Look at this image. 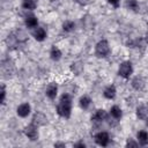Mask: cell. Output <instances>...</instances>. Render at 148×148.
<instances>
[{
    "instance_id": "4",
    "label": "cell",
    "mask_w": 148,
    "mask_h": 148,
    "mask_svg": "<svg viewBox=\"0 0 148 148\" xmlns=\"http://www.w3.org/2000/svg\"><path fill=\"white\" fill-rule=\"evenodd\" d=\"M95 141H96L97 145H99L102 147H105V146H108V143L110 141V136L106 132H99L95 135Z\"/></svg>"
},
{
    "instance_id": "24",
    "label": "cell",
    "mask_w": 148,
    "mask_h": 148,
    "mask_svg": "<svg viewBox=\"0 0 148 148\" xmlns=\"http://www.w3.org/2000/svg\"><path fill=\"white\" fill-rule=\"evenodd\" d=\"M5 97H6V89H5V86L1 84V98H0V102L2 104L5 103Z\"/></svg>"
},
{
    "instance_id": "11",
    "label": "cell",
    "mask_w": 148,
    "mask_h": 148,
    "mask_svg": "<svg viewBox=\"0 0 148 148\" xmlns=\"http://www.w3.org/2000/svg\"><path fill=\"white\" fill-rule=\"evenodd\" d=\"M132 87L134 89H136V90H142L143 87H145V81L142 80V77L136 76V77H134L132 80Z\"/></svg>"
},
{
    "instance_id": "29",
    "label": "cell",
    "mask_w": 148,
    "mask_h": 148,
    "mask_svg": "<svg viewBox=\"0 0 148 148\" xmlns=\"http://www.w3.org/2000/svg\"><path fill=\"white\" fill-rule=\"evenodd\" d=\"M147 125H148V120H147Z\"/></svg>"
},
{
    "instance_id": "22",
    "label": "cell",
    "mask_w": 148,
    "mask_h": 148,
    "mask_svg": "<svg viewBox=\"0 0 148 148\" xmlns=\"http://www.w3.org/2000/svg\"><path fill=\"white\" fill-rule=\"evenodd\" d=\"M126 6H127L130 9L134 10V12H138V10H139V3H138L136 0H127Z\"/></svg>"
},
{
    "instance_id": "23",
    "label": "cell",
    "mask_w": 148,
    "mask_h": 148,
    "mask_svg": "<svg viewBox=\"0 0 148 148\" xmlns=\"http://www.w3.org/2000/svg\"><path fill=\"white\" fill-rule=\"evenodd\" d=\"M71 68H72V71H73L76 75H79V74L81 73V71H82V65H81L80 62H73Z\"/></svg>"
},
{
    "instance_id": "13",
    "label": "cell",
    "mask_w": 148,
    "mask_h": 148,
    "mask_svg": "<svg viewBox=\"0 0 148 148\" xmlns=\"http://www.w3.org/2000/svg\"><path fill=\"white\" fill-rule=\"evenodd\" d=\"M106 118V112L104 110H97L95 112V114L91 117V120L92 121H102Z\"/></svg>"
},
{
    "instance_id": "20",
    "label": "cell",
    "mask_w": 148,
    "mask_h": 148,
    "mask_svg": "<svg viewBox=\"0 0 148 148\" xmlns=\"http://www.w3.org/2000/svg\"><path fill=\"white\" fill-rule=\"evenodd\" d=\"M90 103H91V99H90L88 96H82V97L80 98V106H81L83 110H87V109L89 108Z\"/></svg>"
},
{
    "instance_id": "15",
    "label": "cell",
    "mask_w": 148,
    "mask_h": 148,
    "mask_svg": "<svg viewBox=\"0 0 148 148\" xmlns=\"http://www.w3.org/2000/svg\"><path fill=\"white\" fill-rule=\"evenodd\" d=\"M138 140H139V143L140 145L146 146L148 143V133L146 131H140L138 133Z\"/></svg>"
},
{
    "instance_id": "6",
    "label": "cell",
    "mask_w": 148,
    "mask_h": 148,
    "mask_svg": "<svg viewBox=\"0 0 148 148\" xmlns=\"http://www.w3.org/2000/svg\"><path fill=\"white\" fill-rule=\"evenodd\" d=\"M13 69H14V66H13V62H12L9 59L2 60L1 71H2V74H3L5 76H9V75L13 73Z\"/></svg>"
},
{
    "instance_id": "21",
    "label": "cell",
    "mask_w": 148,
    "mask_h": 148,
    "mask_svg": "<svg viewBox=\"0 0 148 148\" xmlns=\"http://www.w3.org/2000/svg\"><path fill=\"white\" fill-rule=\"evenodd\" d=\"M74 28H75V24H74L73 21H65L64 24H62V29H64V31H67V32L74 30Z\"/></svg>"
},
{
    "instance_id": "17",
    "label": "cell",
    "mask_w": 148,
    "mask_h": 148,
    "mask_svg": "<svg viewBox=\"0 0 148 148\" xmlns=\"http://www.w3.org/2000/svg\"><path fill=\"white\" fill-rule=\"evenodd\" d=\"M37 23H38V21H37V17L36 16L30 15V16H27L25 17V25L28 28H35V27H37Z\"/></svg>"
},
{
    "instance_id": "2",
    "label": "cell",
    "mask_w": 148,
    "mask_h": 148,
    "mask_svg": "<svg viewBox=\"0 0 148 148\" xmlns=\"http://www.w3.org/2000/svg\"><path fill=\"white\" fill-rule=\"evenodd\" d=\"M95 53L98 58H104L110 53V46L108 40L102 39L96 44V49H95Z\"/></svg>"
},
{
    "instance_id": "8",
    "label": "cell",
    "mask_w": 148,
    "mask_h": 148,
    "mask_svg": "<svg viewBox=\"0 0 148 148\" xmlns=\"http://www.w3.org/2000/svg\"><path fill=\"white\" fill-rule=\"evenodd\" d=\"M57 91H58V86H57V83L52 82V83H50V84L47 86V88H46V96H47L49 98L53 99V98H56V96H57Z\"/></svg>"
},
{
    "instance_id": "16",
    "label": "cell",
    "mask_w": 148,
    "mask_h": 148,
    "mask_svg": "<svg viewBox=\"0 0 148 148\" xmlns=\"http://www.w3.org/2000/svg\"><path fill=\"white\" fill-rule=\"evenodd\" d=\"M22 7L24 9H29L32 10L37 7V1L36 0H23L22 1Z\"/></svg>"
},
{
    "instance_id": "12",
    "label": "cell",
    "mask_w": 148,
    "mask_h": 148,
    "mask_svg": "<svg viewBox=\"0 0 148 148\" xmlns=\"http://www.w3.org/2000/svg\"><path fill=\"white\" fill-rule=\"evenodd\" d=\"M103 95H104V97H106V98H109V99L114 98V96H116V88H114V86H109V87H106V88L104 89Z\"/></svg>"
},
{
    "instance_id": "30",
    "label": "cell",
    "mask_w": 148,
    "mask_h": 148,
    "mask_svg": "<svg viewBox=\"0 0 148 148\" xmlns=\"http://www.w3.org/2000/svg\"><path fill=\"white\" fill-rule=\"evenodd\" d=\"M51 1H54V0H51Z\"/></svg>"
},
{
    "instance_id": "5",
    "label": "cell",
    "mask_w": 148,
    "mask_h": 148,
    "mask_svg": "<svg viewBox=\"0 0 148 148\" xmlns=\"http://www.w3.org/2000/svg\"><path fill=\"white\" fill-rule=\"evenodd\" d=\"M24 134L30 139V140H37L38 138V132H37V126L35 124H30L24 128Z\"/></svg>"
},
{
    "instance_id": "26",
    "label": "cell",
    "mask_w": 148,
    "mask_h": 148,
    "mask_svg": "<svg viewBox=\"0 0 148 148\" xmlns=\"http://www.w3.org/2000/svg\"><path fill=\"white\" fill-rule=\"evenodd\" d=\"M109 1V3H111L112 6H114L116 8L119 6V0H108Z\"/></svg>"
},
{
    "instance_id": "28",
    "label": "cell",
    "mask_w": 148,
    "mask_h": 148,
    "mask_svg": "<svg viewBox=\"0 0 148 148\" xmlns=\"http://www.w3.org/2000/svg\"><path fill=\"white\" fill-rule=\"evenodd\" d=\"M54 147H65V143H62V142H57V143H54Z\"/></svg>"
},
{
    "instance_id": "10",
    "label": "cell",
    "mask_w": 148,
    "mask_h": 148,
    "mask_svg": "<svg viewBox=\"0 0 148 148\" xmlns=\"http://www.w3.org/2000/svg\"><path fill=\"white\" fill-rule=\"evenodd\" d=\"M46 123H47V119L43 113H39V112L35 113L32 118V124H35L36 126H40V125H45Z\"/></svg>"
},
{
    "instance_id": "14",
    "label": "cell",
    "mask_w": 148,
    "mask_h": 148,
    "mask_svg": "<svg viewBox=\"0 0 148 148\" xmlns=\"http://www.w3.org/2000/svg\"><path fill=\"white\" fill-rule=\"evenodd\" d=\"M136 116L139 119H146L148 117V108L145 105H141L136 110Z\"/></svg>"
},
{
    "instance_id": "9",
    "label": "cell",
    "mask_w": 148,
    "mask_h": 148,
    "mask_svg": "<svg viewBox=\"0 0 148 148\" xmlns=\"http://www.w3.org/2000/svg\"><path fill=\"white\" fill-rule=\"evenodd\" d=\"M30 111H31V108H30V105L28 104V103H22L18 108H17V114L20 116V117H27L29 113H30Z\"/></svg>"
},
{
    "instance_id": "3",
    "label": "cell",
    "mask_w": 148,
    "mask_h": 148,
    "mask_svg": "<svg viewBox=\"0 0 148 148\" xmlns=\"http://www.w3.org/2000/svg\"><path fill=\"white\" fill-rule=\"evenodd\" d=\"M119 75L123 76L124 79H128L131 76V74L133 73V67H132V64L130 61H124L120 64L119 66V71H118Z\"/></svg>"
},
{
    "instance_id": "7",
    "label": "cell",
    "mask_w": 148,
    "mask_h": 148,
    "mask_svg": "<svg viewBox=\"0 0 148 148\" xmlns=\"http://www.w3.org/2000/svg\"><path fill=\"white\" fill-rule=\"evenodd\" d=\"M32 36L35 37V39H36V40L42 42V40H44V39L46 38V31H45L43 28L37 27V28L32 31Z\"/></svg>"
},
{
    "instance_id": "19",
    "label": "cell",
    "mask_w": 148,
    "mask_h": 148,
    "mask_svg": "<svg viewBox=\"0 0 148 148\" xmlns=\"http://www.w3.org/2000/svg\"><path fill=\"white\" fill-rule=\"evenodd\" d=\"M110 113H111V116L114 118V119H120L121 118V109L118 106V105H113L112 108H111V110H110Z\"/></svg>"
},
{
    "instance_id": "18",
    "label": "cell",
    "mask_w": 148,
    "mask_h": 148,
    "mask_svg": "<svg viewBox=\"0 0 148 148\" xmlns=\"http://www.w3.org/2000/svg\"><path fill=\"white\" fill-rule=\"evenodd\" d=\"M50 56H51V59L52 60H59L61 58V51L57 47V46H52L51 49V52H50Z\"/></svg>"
},
{
    "instance_id": "25",
    "label": "cell",
    "mask_w": 148,
    "mask_h": 148,
    "mask_svg": "<svg viewBox=\"0 0 148 148\" xmlns=\"http://www.w3.org/2000/svg\"><path fill=\"white\" fill-rule=\"evenodd\" d=\"M136 146H138V143L134 142L133 140H128L127 143H126V147H136Z\"/></svg>"
},
{
    "instance_id": "27",
    "label": "cell",
    "mask_w": 148,
    "mask_h": 148,
    "mask_svg": "<svg viewBox=\"0 0 148 148\" xmlns=\"http://www.w3.org/2000/svg\"><path fill=\"white\" fill-rule=\"evenodd\" d=\"M74 147H82V148H84V147H86V145H84L83 142H77V143H75V145H74Z\"/></svg>"
},
{
    "instance_id": "1",
    "label": "cell",
    "mask_w": 148,
    "mask_h": 148,
    "mask_svg": "<svg viewBox=\"0 0 148 148\" xmlns=\"http://www.w3.org/2000/svg\"><path fill=\"white\" fill-rule=\"evenodd\" d=\"M72 111V98L68 94H64L60 97V102L57 106V112L64 118H69Z\"/></svg>"
}]
</instances>
